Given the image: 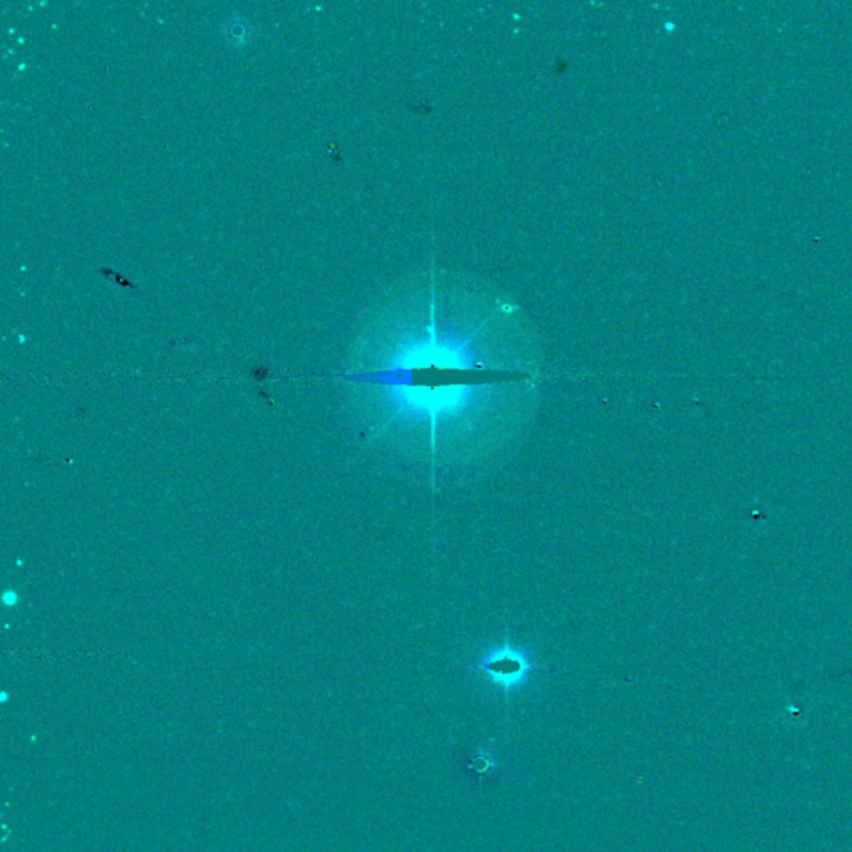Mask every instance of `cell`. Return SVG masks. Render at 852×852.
<instances>
[{
	"label": "cell",
	"instance_id": "6da1fadb",
	"mask_svg": "<svg viewBox=\"0 0 852 852\" xmlns=\"http://www.w3.org/2000/svg\"><path fill=\"white\" fill-rule=\"evenodd\" d=\"M350 380L380 390L383 430L413 460L462 465L492 455L525 427L538 400V365L499 307H413L380 367Z\"/></svg>",
	"mask_w": 852,
	"mask_h": 852
},
{
	"label": "cell",
	"instance_id": "7a4b0ae2",
	"mask_svg": "<svg viewBox=\"0 0 852 852\" xmlns=\"http://www.w3.org/2000/svg\"><path fill=\"white\" fill-rule=\"evenodd\" d=\"M479 669L485 673L495 685L502 686L503 689H512L525 681L533 665L525 653L516 649L506 639L500 648L493 649L489 656H485Z\"/></svg>",
	"mask_w": 852,
	"mask_h": 852
},
{
	"label": "cell",
	"instance_id": "3957f363",
	"mask_svg": "<svg viewBox=\"0 0 852 852\" xmlns=\"http://www.w3.org/2000/svg\"><path fill=\"white\" fill-rule=\"evenodd\" d=\"M4 603L8 606H14L16 603H18V596H16L14 592H8L4 595Z\"/></svg>",
	"mask_w": 852,
	"mask_h": 852
}]
</instances>
